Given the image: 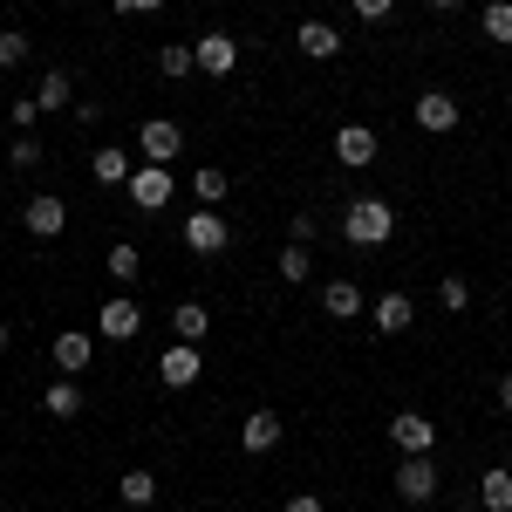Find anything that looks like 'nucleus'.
Listing matches in <instances>:
<instances>
[{"label":"nucleus","mask_w":512,"mask_h":512,"mask_svg":"<svg viewBox=\"0 0 512 512\" xmlns=\"http://www.w3.org/2000/svg\"><path fill=\"white\" fill-rule=\"evenodd\" d=\"M390 233H396L390 198H349V212H342V239L349 246H383Z\"/></svg>","instance_id":"f257e3e1"},{"label":"nucleus","mask_w":512,"mask_h":512,"mask_svg":"<svg viewBox=\"0 0 512 512\" xmlns=\"http://www.w3.org/2000/svg\"><path fill=\"white\" fill-rule=\"evenodd\" d=\"M137 328H144V308H137L130 294H117V301L96 308V335H103V342H137Z\"/></svg>","instance_id":"f03ea898"},{"label":"nucleus","mask_w":512,"mask_h":512,"mask_svg":"<svg viewBox=\"0 0 512 512\" xmlns=\"http://www.w3.org/2000/svg\"><path fill=\"white\" fill-rule=\"evenodd\" d=\"M137 151H144V164H178V151H185V130L171 117H151L144 130H137Z\"/></svg>","instance_id":"7ed1b4c3"},{"label":"nucleus","mask_w":512,"mask_h":512,"mask_svg":"<svg viewBox=\"0 0 512 512\" xmlns=\"http://www.w3.org/2000/svg\"><path fill=\"white\" fill-rule=\"evenodd\" d=\"M198 376H205V362H198V342H171L158 355V383L164 390H192Z\"/></svg>","instance_id":"20e7f679"},{"label":"nucleus","mask_w":512,"mask_h":512,"mask_svg":"<svg viewBox=\"0 0 512 512\" xmlns=\"http://www.w3.org/2000/svg\"><path fill=\"white\" fill-rule=\"evenodd\" d=\"M130 205H137V212H164V205H171V164L130 171Z\"/></svg>","instance_id":"39448f33"},{"label":"nucleus","mask_w":512,"mask_h":512,"mask_svg":"<svg viewBox=\"0 0 512 512\" xmlns=\"http://www.w3.org/2000/svg\"><path fill=\"white\" fill-rule=\"evenodd\" d=\"M390 444L403 451V458H424V451L437 444V424H431V417H417V410H396V417H390Z\"/></svg>","instance_id":"423d86ee"},{"label":"nucleus","mask_w":512,"mask_h":512,"mask_svg":"<svg viewBox=\"0 0 512 512\" xmlns=\"http://www.w3.org/2000/svg\"><path fill=\"white\" fill-rule=\"evenodd\" d=\"M21 226H28L35 239H55L62 226H69V205H62L55 192H35L28 205H21Z\"/></svg>","instance_id":"0eeeda50"},{"label":"nucleus","mask_w":512,"mask_h":512,"mask_svg":"<svg viewBox=\"0 0 512 512\" xmlns=\"http://www.w3.org/2000/svg\"><path fill=\"white\" fill-rule=\"evenodd\" d=\"M192 55H198V69H205V76H233V69H239V41L219 35V28H212V35H198Z\"/></svg>","instance_id":"6e6552de"},{"label":"nucleus","mask_w":512,"mask_h":512,"mask_svg":"<svg viewBox=\"0 0 512 512\" xmlns=\"http://www.w3.org/2000/svg\"><path fill=\"white\" fill-rule=\"evenodd\" d=\"M396 492H403L410 506H424V499L437 492V465H431V451H424V458H403V465H396Z\"/></svg>","instance_id":"1a4fd4ad"},{"label":"nucleus","mask_w":512,"mask_h":512,"mask_svg":"<svg viewBox=\"0 0 512 512\" xmlns=\"http://www.w3.org/2000/svg\"><path fill=\"white\" fill-rule=\"evenodd\" d=\"M335 158L349 164V171L376 164V130H369V123H342V130H335Z\"/></svg>","instance_id":"9d476101"},{"label":"nucleus","mask_w":512,"mask_h":512,"mask_svg":"<svg viewBox=\"0 0 512 512\" xmlns=\"http://www.w3.org/2000/svg\"><path fill=\"white\" fill-rule=\"evenodd\" d=\"M417 123H424L431 137L458 130V96H451V89H424V96H417Z\"/></svg>","instance_id":"9b49d317"},{"label":"nucleus","mask_w":512,"mask_h":512,"mask_svg":"<svg viewBox=\"0 0 512 512\" xmlns=\"http://www.w3.org/2000/svg\"><path fill=\"white\" fill-rule=\"evenodd\" d=\"M185 246H192V253H219V246H226V219H219L212 205H198L192 219H185Z\"/></svg>","instance_id":"f8f14e48"},{"label":"nucleus","mask_w":512,"mask_h":512,"mask_svg":"<svg viewBox=\"0 0 512 512\" xmlns=\"http://www.w3.org/2000/svg\"><path fill=\"white\" fill-rule=\"evenodd\" d=\"M274 444H280V417H274V410H253V417L239 424V451H253V458H267Z\"/></svg>","instance_id":"ddd939ff"},{"label":"nucleus","mask_w":512,"mask_h":512,"mask_svg":"<svg viewBox=\"0 0 512 512\" xmlns=\"http://www.w3.org/2000/svg\"><path fill=\"white\" fill-rule=\"evenodd\" d=\"M294 48H301L308 62H328V55L342 48V35H335L328 21H301V28H294Z\"/></svg>","instance_id":"4468645a"},{"label":"nucleus","mask_w":512,"mask_h":512,"mask_svg":"<svg viewBox=\"0 0 512 512\" xmlns=\"http://www.w3.org/2000/svg\"><path fill=\"white\" fill-rule=\"evenodd\" d=\"M369 321H376V335H403V328L417 321V308H410V294H383V301L369 308Z\"/></svg>","instance_id":"2eb2a0df"},{"label":"nucleus","mask_w":512,"mask_h":512,"mask_svg":"<svg viewBox=\"0 0 512 512\" xmlns=\"http://www.w3.org/2000/svg\"><path fill=\"white\" fill-rule=\"evenodd\" d=\"M89 355H96V335H82V328H69V335H55V369H69V376H82V369H89Z\"/></svg>","instance_id":"dca6fc26"},{"label":"nucleus","mask_w":512,"mask_h":512,"mask_svg":"<svg viewBox=\"0 0 512 512\" xmlns=\"http://www.w3.org/2000/svg\"><path fill=\"white\" fill-rule=\"evenodd\" d=\"M321 315L355 321L362 315V287H355V280H328V287H321Z\"/></svg>","instance_id":"f3484780"},{"label":"nucleus","mask_w":512,"mask_h":512,"mask_svg":"<svg viewBox=\"0 0 512 512\" xmlns=\"http://www.w3.org/2000/svg\"><path fill=\"white\" fill-rule=\"evenodd\" d=\"M41 410H48V417H82V383H76V376L48 383V396H41Z\"/></svg>","instance_id":"a211bd4d"},{"label":"nucleus","mask_w":512,"mask_h":512,"mask_svg":"<svg viewBox=\"0 0 512 512\" xmlns=\"http://www.w3.org/2000/svg\"><path fill=\"white\" fill-rule=\"evenodd\" d=\"M478 499H485V512H512V472L506 465H492V472L478 478Z\"/></svg>","instance_id":"6ab92c4d"},{"label":"nucleus","mask_w":512,"mask_h":512,"mask_svg":"<svg viewBox=\"0 0 512 512\" xmlns=\"http://www.w3.org/2000/svg\"><path fill=\"white\" fill-rule=\"evenodd\" d=\"M171 328H178V342H205V328H212V315H205L198 301H178V308H171Z\"/></svg>","instance_id":"aec40b11"},{"label":"nucleus","mask_w":512,"mask_h":512,"mask_svg":"<svg viewBox=\"0 0 512 512\" xmlns=\"http://www.w3.org/2000/svg\"><path fill=\"white\" fill-rule=\"evenodd\" d=\"M192 69H198L192 41H164V48H158V76H171V82H178V76H192Z\"/></svg>","instance_id":"412c9836"},{"label":"nucleus","mask_w":512,"mask_h":512,"mask_svg":"<svg viewBox=\"0 0 512 512\" xmlns=\"http://www.w3.org/2000/svg\"><path fill=\"white\" fill-rule=\"evenodd\" d=\"M103 267H110V280H117V287H130V280H137V267H144V253L123 239V246H110V253H103Z\"/></svg>","instance_id":"4be33fe9"},{"label":"nucleus","mask_w":512,"mask_h":512,"mask_svg":"<svg viewBox=\"0 0 512 512\" xmlns=\"http://www.w3.org/2000/svg\"><path fill=\"white\" fill-rule=\"evenodd\" d=\"M89 171H96V185H130V151H96Z\"/></svg>","instance_id":"5701e85b"},{"label":"nucleus","mask_w":512,"mask_h":512,"mask_svg":"<svg viewBox=\"0 0 512 512\" xmlns=\"http://www.w3.org/2000/svg\"><path fill=\"white\" fill-rule=\"evenodd\" d=\"M35 103L41 110H69V103H76V96H69V69H48L41 89H35Z\"/></svg>","instance_id":"b1692460"},{"label":"nucleus","mask_w":512,"mask_h":512,"mask_svg":"<svg viewBox=\"0 0 512 512\" xmlns=\"http://www.w3.org/2000/svg\"><path fill=\"white\" fill-rule=\"evenodd\" d=\"M274 267H280V280H287V287H301V280L315 274V260H308V246H294V239H287V253H280Z\"/></svg>","instance_id":"393cba45"},{"label":"nucleus","mask_w":512,"mask_h":512,"mask_svg":"<svg viewBox=\"0 0 512 512\" xmlns=\"http://www.w3.org/2000/svg\"><path fill=\"white\" fill-rule=\"evenodd\" d=\"M478 28H485V41H512V0H492L478 14Z\"/></svg>","instance_id":"a878e982"},{"label":"nucleus","mask_w":512,"mask_h":512,"mask_svg":"<svg viewBox=\"0 0 512 512\" xmlns=\"http://www.w3.org/2000/svg\"><path fill=\"white\" fill-rule=\"evenodd\" d=\"M117 492H123V506H151V499H158V478L130 472V478H117Z\"/></svg>","instance_id":"bb28decb"},{"label":"nucleus","mask_w":512,"mask_h":512,"mask_svg":"<svg viewBox=\"0 0 512 512\" xmlns=\"http://www.w3.org/2000/svg\"><path fill=\"white\" fill-rule=\"evenodd\" d=\"M35 41L21 35V28H0V69H21V55H28Z\"/></svg>","instance_id":"cd10ccee"},{"label":"nucleus","mask_w":512,"mask_h":512,"mask_svg":"<svg viewBox=\"0 0 512 512\" xmlns=\"http://www.w3.org/2000/svg\"><path fill=\"white\" fill-rule=\"evenodd\" d=\"M192 192H198V205H219V198H226V171H212V164H205V171L192 178Z\"/></svg>","instance_id":"c85d7f7f"},{"label":"nucleus","mask_w":512,"mask_h":512,"mask_svg":"<svg viewBox=\"0 0 512 512\" xmlns=\"http://www.w3.org/2000/svg\"><path fill=\"white\" fill-rule=\"evenodd\" d=\"M437 301H444L451 315H465V308H472V287H465V280L451 274V280H444V287H437Z\"/></svg>","instance_id":"c756f323"},{"label":"nucleus","mask_w":512,"mask_h":512,"mask_svg":"<svg viewBox=\"0 0 512 512\" xmlns=\"http://www.w3.org/2000/svg\"><path fill=\"white\" fill-rule=\"evenodd\" d=\"M7 117H14V130H21V137H28V130H35V117H41V103H35V96H14V103H7Z\"/></svg>","instance_id":"7c9ffc66"},{"label":"nucleus","mask_w":512,"mask_h":512,"mask_svg":"<svg viewBox=\"0 0 512 512\" xmlns=\"http://www.w3.org/2000/svg\"><path fill=\"white\" fill-rule=\"evenodd\" d=\"M7 164H14V171H35V164H41V144H35V137H14Z\"/></svg>","instance_id":"2f4dec72"},{"label":"nucleus","mask_w":512,"mask_h":512,"mask_svg":"<svg viewBox=\"0 0 512 512\" xmlns=\"http://www.w3.org/2000/svg\"><path fill=\"white\" fill-rule=\"evenodd\" d=\"M349 7L362 14V21H390V7H396V0H349Z\"/></svg>","instance_id":"473e14b6"},{"label":"nucleus","mask_w":512,"mask_h":512,"mask_svg":"<svg viewBox=\"0 0 512 512\" xmlns=\"http://www.w3.org/2000/svg\"><path fill=\"white\" fill-rule=\"evenodd\" d=\"M315 233H321V226H315V212H294V246H308Z\"/></svg>","instance_id":"72a5a7b5"},{"label":"nucleus","mask_w":512,"mask_h":512,"mask_svg":"<svg viewBox=\"0 0 512 512\" xmlns=\"http://www.w3.org/2000/svg\"><path fill=\"white\" fill-rule=\"evenodd\" d=\"M164 0H117V14H158Z\"/></svg>","instance_id":"f704fd0d"},{"label":"nucleus","mask_w":512,"mask_h":512,"mask_svg":"<svg viewBox=\"0 0 512 512\" xmlns=\"http://www.w3.org/2000/svg\"><path fill=\"white\" fill-rule=\"evenodd\" d=\"M287 512H321V499H315V492H294V499H287Z\"/></svg>","instance_id":"c9c22d12"},{"label":"nucleus","mask_w":512,"mask_h":512,"mask_svg":"<svg viewBox=\"0 0 512 512\" xmlns=\"http://www.w3.org/2000/svg\"><path fill=\"white\" fill-rule=\"evenodd\" d=\"M499 410H506V417H512V376H506V383H499Z\"/></svg>","instance_id":"e433bc0d"},{"label":"nucleus","mask_w":512,"mask_h":512,"mask_svg":"<svg viewBox=\"0 0 512 512\" xmlns=\"http://www.w3.org/2000/svg\"><path fill=\"white\" fill-rule=\"evenodd\" d=\"M431 7H437V14H444V7H465V0H431Z\"/></svg>","instance_id":"4c0bfd02"},{"label":"nucleus","mask_w":512,"mask_h":512,"mask_svg":"<svg viewBox=\"0 0 512 512\" xmlns=\"http://www.w3.org/2000/svg\"><path fill=\"white\" fill-rule=\"evenodd\" d=\"M0 349H7V321H0Z\"/></svg>","instance_id":"58836bf2"},{"label":"nucleus","mask_w":512,"mask_h":512,"mask_svg":"<svg viewBox=\"0 0 512 512\" xmlns=\"http://www.w3.org/2000/svg\"><path fill=\"white\" fill-rule=\"evenodd\" d=\"M55 7H69V0H55Z\"/></svg>","instance_id":"ea45409f"}]
</instances>
